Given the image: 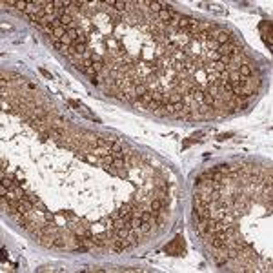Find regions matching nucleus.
<instances>
[{"label": "nucleus", "instance_id": "35", "mask_svg": "<svg viewBox=\"0 0 273 273\" xmlns=\"http://www.w3.org/2000/svg\"><path fill=\"white\" fill-rule=\"evenodd\" d=\"M0 195H2V197H5V195H7V191H5V186H4V184L0 186Z\"/></svg>", "mask_w": 273, "mask_h": 273}, {"label": "nucleus", "instance_id": "13", "mask_svg": "<svg viewBox=\"0 0 273 273\" xmlns=\"http://www.w3.org/2000/svg\"><path fill=\"white\" fill-rule=\"evenodd\" d=\"M184 95L182 93H171L169 95V104H177V102H182Z\"/></svg>", "mask_w": 273, "mask_h": 273}, {"label": "nucleus", "instance_id": "31", "mask_svg": "<svg viewBox=\"0 0 273 273\" xmlns=\"http://www.w3.org/2000/svg\"><path fill=\"white\" fill-rule=\"evenodd\" d=\"M44 219H46L47 222H53V220H55V217H53V213H47V211L44 213Z\"/></svg>", "mask_w": 273, "mask_h": 273}, {"label": "nucleus", "instance_id": "1", "mask_svg": "<svg viewBox=\"0 0 273 273\" xmlns=\"http://www.w3.org/2000/svg\"><path fill=\"white\" fill-rule=\"evenodd\" d=\"M230 40H231V35H230L228 31H219V33L215 35V42H217L219 46H224V44H230Z\"/></svg>", "mask_w": 273, "mask_h": 273}, {"label": "nucleus", "instance_id": "15", "mask_svg": "<svg viewBox=\"0 0 273 273\" xmlns=\"http://www.w3.org/2000/svg\"><path fill=\"white\" fill-rule=\"evenodd\" d=\"M126 224H128V222H126V220H124L122 217H118V219H115V220H113V230H120V228H126Z\"/></svg>", "mask_w": 273, "mask_h": 273}, {"label": "nucleus", "instance_id": "23", "mask_svg": "<svg viewBox=\"0 0 273 273\" xmlns=\"http://www.w3.org/2000/svg\"><path fill=\"white\" fill-rule=\"evenodd\" d=\"M140 219H142V222H151V220H153L149 211H142V213H140Z\"/></svg>", "mask_w": 273, "mask_h": 273}, {"label": "nucleus", "instance_id": "16", "mask_svg": "<svg viewBox=\"0 0 273 273\" xmlns=\"http://www.w3.org/2000/svg\"><path fill=\"white\" fill-rule=\"evenodd\" d=\"M115 9L117 11H126V7H128V2L126 0H115Z\"/></svg>", "mask_w": 273, "mask_h": 273}, {"label": "nucleus", "instance_id": "34", "mask_svg": "<svg viewBox=\"0 0 273 273\" xmlns=\"http://www.w3.org/2000/svg\"><path fill=\"white\" fill-rule=\"evenodd\" d=\"M109 217H111V219H113V220H115V219H118V217H122V215H120V211H118V210H117V211H113V213H111V215H109Z\"/></svg>", "mask_w": 273, "mask_h": 273}, {"label": "nucleus", "instance_id": "30", "mask_svg": "<svg viewBox=\"0 0 273 273\" xmlns=\"http://www.w3.org/2000/svg\"><path fill=\"white\" fill-rule=\"evenodd\" d=\"M113 166H115V168H122V166H124V159H115V160H113Z\"/></svg>", "mask_w": 273, "mask_h": 273}, {"label": "nucleus", "instance_id": "27", "mask_svg": "<svg viewBox=\"0 0 273 273\" xmlns=\"http://www.w3.org/2000/svg\"><path fill=\"white\" fill-rule=\"evenodd\" d=\"M113 160H115L113 155H106V157H104V168H106V166H113Z\"/></svg>", "mask_w": 273, "mask_h": 273}, {"label": "nucleus", "instance_id": "7", "mask_svg": "<svg viewBox=\"0 0 273 273\" xmlns=\"http://www.w3.org/2000/svg\"><path fill=\"white\" fill-rule=\"evenodd\" d=\"M148 5H149V9L151 11H155V13H160L162 11V2H157V0H149V2H146Z\"/></svg>", "mask_w": 273, "mask_h": 273}, {"label": "nucleus", "instance_id": "4", "mask_svg": "<svg viewBox=\"0 0 273 273\" xmlns=\"http://www.w3.org/2000/svg\"><path fill=\"white\" fill-rule=\"evenodd\" d=\"M38 242H40V244H42L44 248H53V242H55V237H53V235H47V233H46V235H44V237H42V239H40Z\"/></svg>", "mask_w": 273, "mask_h": 273}, {"label": "nucleus", "instance_id": "28", "mask_svg": "<svg viewBox=\"0 0 273 273\" xmlns=\"http://www.w3.org/2000/svg\"><path fill=\"white\" fill-rule=\"evenodd\" d=\"M16 2H18V0H4L2 5H5V7H13V5H15V7H16Z\"/></svg>", "mask_w": 273, "mask_h": 273}, {"label": "nucleus", "instance_id": "18", "mask_svg": "<svg viewBox=\"0 0 273 273\" xmlns=\"http://www.w3.org/2000/svg\"><path fill=\"white\" fill-rule=\"evenodd\" d=\"M118 211H120V215H126V213H131V211H133V204H122V206L118 208Z\"/></svg>", "mask_w": 273, "mask_h": 273}, {"label": "nucleus", "instance_id": "21", "mask_svg": "<svg viewBox=\"0 0 273 273\" xmlns=\"http://www.w3.org/2000/svg\"><path fill=\"white\" fill-rule=\"evenodd\" d=\"M210 56H211V60H213V62H220V60H222V55H220L217 49H215V51H211V53H210Z\"/></svg>", "mask_w": 273, "mask_h": 273}, {"label": "nucleus", "instance_id": "22", "mask_svg": "<svg viewBox=\"0 0 273 273\" xmlns=\"http://www.w3.org/2000/svg\"><path fill=\"white\" fill-rule=\"evenodd\" d=\"M55 248H66V241L60 239V237H55V242H53Z\"/></svg>", "mask_w": 273, "mask_h": 273}, {"label": "nucleus", "instance_id": "20", "mask_svg": "<svg viewBox=\"0 0 273 273\" xmlns=\"http://www.w3.org/2000/svg\"><path fill=\"white\" fill-rule=\"evenodd\" d=\"M0 206H2V211H9V199H5V197H2L0 199Z\"/></svg>", "mask_w": 273, "mask_h": 273}, {"label": "nucleus", "instance_id": "5", "mask_svg": "<svg viewBox=\"0 0 273 273\" xmlns=\"http://www.w3.org/2000/svg\"><path fill=\"white\" fill-rule=\"evenodd\" d=\"M211 246L215 250H220V248L226 246V239H222V237H211Z\"/></svg>", "mask_w": 273, "mask_h": 273}, {"label": "nucleus", "instance_id": "24", "mask_svg": "<svg viewBox=\"0 0 273 273\" xmlns=\"http://www.w3.org/2000/svg\"><path fill=\"white\" fill-rule=\"evenodd\" d=\"M151 224H153V220H151V222H142V226H140L138 230H140L142 233H148V231L151 230Z\"/></svg>", "mask_w": 273, "mask_h": 273}, {"label": "nucleus", "instance_id": "19", "mask_svg": "<svg viewBox=\"0 0 273 273\" xmlns=\"http://www.w3.org/2000/svg\"><path fill=\"white\" fill-rule=\"evenodd\" d=\"M226 171H230V166H228V164H220V166H217V168L213 169V173H226Z\"/></svg>", "mask_w": 273, "mask_h": 273}, {"label": "nucleus", "instance_id": "2", "mask_svg": "<svg viewBox=\"0 0 273 273\" xmlns=\"http://www.w3.org/2000/svg\"><path fill=\"white\" fill-rule=\"evenodd\" d=\"M146 93H148V84L140 82V84H137V86H135V97H137V100H138L140 97H144Z\"/></svg>", "mask_w": 273, "mask_h": 273}, {"label": "nucleus", "instance_id": "9", "mask_svg": "<svg viewBox=\"0 0 273 273\" xmlns=\"http://www.w3.org/2000/svg\"><path fill=\"white\" fill-rule=\"evenodd\" d=\"M202 100H204V104H206V106H210V107H213V104H215V97H213L210 91H208V93H204Z\"/></svg>", "mask_w": 273, "mask_h": 273}, {"label": "nucleus", "instance_id": "37", "mask_svg": "<svg viewBox=\"0 0 273 273\" xmlns=\"http://www.w3.org/2000/svg\"><path fill=\"white\" fill-rule=\"evenodd\" d=\"M16 179H20V180H22V179H24V173H22V171H16Z\"/></svg>", "mask_w": 273, "mask_h": 273}, {"label": "nucleus", "instance_id": "17", "mask_svg": "<svg viewBox=\"0 0 273 273\" xmlns=\"http://www.w3.org/2000/svg\"><path fill=\"white\" fill-rule=\"evenodd\" d=\"M160 106H162L160 102L151 100V102H148V104H146V109H149V111H159V107H160Z\"/></svg>", "mask_w": 273, "mask_h": 273}, {"label": "nucleus", "instance_id": "36", "mask_svg": "<svg viewBox=\"0 0 273 273\" xmlns=\"http://www.w3.org/2000/svg\"><path fill=\"white\" fill-rule=\"evenodd\" d=\"M40 140L46 142V140H47V133H40Z\"/></svg>", "mask_w": 273, "mask_h": 273}, {"label": "nucleus", "instance_id": "3", "mask_svg": "<svg viewBox=\"0 0 273 273\" xmlns=\"http://www.w3.org/2000/svg\"><path fill=\"white\" fill-rule=\"evenodd\" d=\"M237 71H239V75H241L242 78H250V77H251V67H250L248 64H241Z\"/></svg>", "mask_w": 273, "mask_h": 273}, {"label": "nucleus", "instance_id": "25", "mask_svg": "<svg viewBox=\"0 0 273 273\" xmlns=\"http://www.w3.org/2000/svg\"><path fill=\"white\" fill-rule=\"evenodd\" d=\"M16 9H20V11H24V13H26V9H27V2L18 0V2H16Z\"/></svg>", "mask_w": 273, "mask_h": 273}, {"label": "nucleus", "instance_id": "14", "mask_svg": "<svg viewBox=\"0 0 273 273\" xmlns=\"http://www.w3.org/2000/svg\"><path fill=\"white\" fill-rule=\"evenodd\" d=\"M95 144H97L98 148H111V144H109L106 138H102V137H95Z\"/></svg>", "mask_w": 273, "mask_h": 273}, {"label": "nucleus", "instance_id": "29", "mask_svg": "<svg viewBox=\"0 0 273 273\" xmlns=\"http://www.w3.org/2000/svg\"><path fill=\"white\" fill-rule=\"evenodd\" d=\"M75 42H77V44H86V42H87V36H86V35H78V38H77Z\"/></svg>", "mask_w": 273, "mask_h": 273}, {"label": "nucleus", "instance_id": "6", "mask_svg": "<svg viewBox=\"0 0 273 273\" xmlns=\"http://www.w3.org/2000/svg\"><path fill=\"white\" fill-rule=\"evenodd\" d=\"M189 24H191V16H180V18H179V22H177L179 29H188V27H189Z\"/></svg>", "mask_w": 273, "mask_h": 273}, {"label": "nucleus", "instance_id": "10", "mask_svg": "<svg viewBox=\"0 0 273 273\" xmlns=\"http://www.w3.org/2000/svg\"><path fill=\"white\" fill-rule=\"evenodd\" d=\"M159 18H160V20H164L166 24H169V22H171V13H169L168 9H162V11L159 13Z\"/></svg>", "mask_w": 273, "mask_h": 273}, {"label": "nucleus", "instance_id": "8", "mask_svg": "<svg viewBox=\"0 0 273 273\" xmlns=\"http://www.w3.org/2000/svg\"><path fill=\"white\" fill-rule=\"evenodd\" d=\"M60 24H62L64 27H69V26H73V18H71V15H69V13H66L64 16H60Z\"/></svg>", "mask_w": 273, "mask_h": 273}, {"label": "nucleus", "instance_id": "26", "mask_svg": "<svg viewBox=\"0 0 273 273\" xmlns=\"http://www.w3.org/2000/svg\"><path fill=\"white\" fill-rule=\"evenodd\" d=\"M91 62H95V64H104L102 56H100V55H97V53H93V55H91Z\"/></svg>", "mask_w": 273, "mask_h": 273}, {"label": "nucleus", "instance_id": "32", "mask_svg": "<svg viewBox=\"0 0 273 273\" xmlns=\"http://www.w3.org/2000/svg\"><path fill=\"white\" fill-rule=\"evenodd\" d=\"M93 69L98 73V71H102V69H104V64H95V62H93Z\"/></svg>", "mask_w": 273, "mask_h": 273}, {"label": "nucleus", "instance_id": "11", "mask_svg": "<svg viewBox=\"0 0 273 273\" xmlns=\"http://www.w3.org/2000/svg\"><path fill=\"white\" fill-rule=\"evenodd\" d=\"M162 206H164V200H160V199H153L151 200V211H160Z\"/></svg>", "mask_w": 273, "mask_h": 273}, {"label": "nucleus", "instance_id": "33", "mask_svg": "<svg viewBox=\"0 0 273 273\" xmlns=\"http://www.w3.org/2000/svg\"><path fill=\"white\" fill-rule=\"evenodd\" d=\"M40 73H42V75H44L46 78H51V73H49V71H46L44 67H40Z\"/></svg>", "mask_w": 273, "mask_h": 273}, {"label": "nucleus", "instance_id": "12", "mask_svg": "<svg viewBox=\"0 0 273 273\" xmlns=\"http://www.w3.org/2000/svg\"><path fill=\"white\" fill-rule=\"evenodd\" d=\"M89 241H91V244H95V246H106V241H102V237H97V235H93L91 233V237H89Z\"/></svg>", "mask_w": 273, "mask_h": 273}]
</instances>
